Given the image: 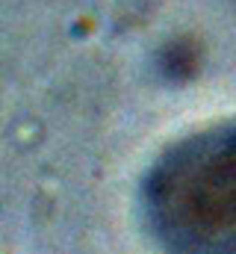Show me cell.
Wrapping results in <instances>:
<instances>
[{
  "label": "cell",
  "mask_w": 236,
  "mask_h": 254,
  "mask_svg": "<svg viewBox=\"0 0 236 254\" xmlns=\"http://www.w3.org/2000/svg\"><path fill=\"white\" fill-rule=\"evenodd\" d=\"M145 216L172 254H236V122L180 139L145 178Z\"/></svg>",
  "instance_id": "6da1fadb"
}]
</instances>
